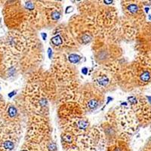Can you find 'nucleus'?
Returning <instances> with one entry per match:
<instances>
[{"mask_svg":"<svg viewBox=\"0 0 151 151\" xmlns=\"http://www.w3.org/2000/svg\"><path fill=\"white\" fill-rule=\"evenodd\" d=\"M110 151H125V148L122 145H115L111 148Z\"/></svg>","mask_w":151,"mask_h":151,"instance_id":"nucleus-7","label":"nucleus"},{"mask_svg":"<svg viewBox=\"0 0 151 151\" xmlns=\"http://www.w3.org/2000/svg\"><path fill=\"white\" fill-rule=\"evenodd\" d=\"M143 151H151V137H150L146 145L144 146Z\"/></svg>","mask_w":151,"mask_h":151,"instance_id":"nucleus-8","label":"nucleus"},{"mask_svg":"<svg viewBox=\"0 0 151 151\" xmlns=\"http://www.w3.org/2000/svg\"><path fill=\"white\" fill-rule=\"evenodd\" d=\"M69 61L72 63V64H76L80 60V57L77 55H75V54H72V55H69Z\"/></svg>","mask_w":151,"mask_h":151,"instance_id":"nucleus-5","label":"nucleus"},{"mask_svg":"<svg viewBox=\"0 0 151 151\" xmlns=\"http://www.w3.org/2000/svg\"><path fill=\"white\" fill-rule=\"evenodd\" d=\"M60 17V12H58V11H54V12H52L51 14V17L53 21H58Z\"/></svg>","mask_w":151,"mask_h":151,"instance_id":"nucleus-6","label":"nucleus"},{"mask_svg":"<svg viewBox=\"0 0 151 151\" xmlns=\"http://www.w3.org/2000/svg\"><path fill=\"white\" fill-rule=\"evenodd\" d=\"M51 42L55 46H60L63 44V40L60 36H55L51 39Z\"/></svg>","mask_w":151,"mask_h":151,"instance_id":"nucleus-3","label":"nucleus"},{"mask_svg":"<svg viewBox=\"0 0 151 151\" xmlns=\"http://www.w3.org/2000/svg\"><path fill=\"white\" fill-rule=\"evenodd\" d=\"M140 7L139 5L136 3H129L125 7V12L128 15L134 16L136 14H140Z\"/></svg>","mask_w":151,"mask_h":151,"instance_id":"nucleus-2","label":"nucleus"},{"mask_svg":"<svg viewBox=\"0 0 151 151\" xmlns=\"http://www.w3.org/2000/svg\"><path fill=\"white\" fill-rule=\"evenodd\" d=\"M82 73H83L84 75H86V74H87V73H88V69L86 68V67H84V68L82 70Z\"/></svg>","mask_w":151,"mask_h":151,"instance_id":"nucleus-9","label":"nucleus"},{"mask_svg":"<svg viewBox=\"0 0 151 151\" xmlns=\"http://www.w3.org/2000/svg\"><path fill=\"white\" fill-rule=\"evenodd\" d=\"M61 140L62 143L64 144V145L70 146L73 145L76 141V136L73 132L66 131L61 134Z\"/></svg>","mask_w":151,"mask_h":151,"instance_id":"nucleus-1","label":"nucleus"},{"mask_svg":"<svg viewBox=\"0 0 151 151\" xmlns=\"http://www.w3.org/2000/svg\"><path fill=\"white\" fill-rule=\"evenodd\" d=\"M97 83L101 86H106L109 83V79L106 76H102L101 77L98 78Z\"/></svg>","mask_w":151,"mask_h":151,"instance_id":"nucleus-4","label":"nucleus"}]
</instances>
